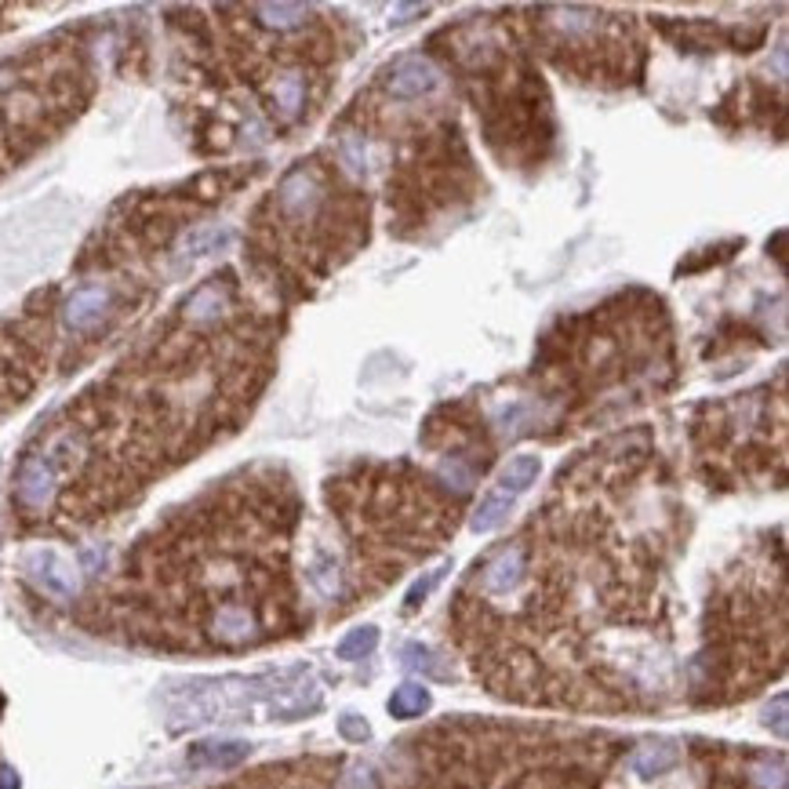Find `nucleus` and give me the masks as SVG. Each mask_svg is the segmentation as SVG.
Listing matches in <instances>:
<instances>
[{"instance_id":"1","label":"nucleus","mask_w":789,"mask_h":789,"mask_svg":"<svg viewBox=\"0 0 789 789\" xmlns=\"http://www.w3.org/2000/svg\"><path fill=\"white\" fill-rule=\"evenodd\" d=\"M273 320L240 306L233 273L204 280L150 339L22 451L15 510L88 528L240 430L273 375Z\"/></svg>"},{"instance_id":"2","label":"nucleus","mask_w":789,"mask_h":789,"mask_svg":"<svg viewBox=\"0 0 789 789\" xmlns=\"http://www.w3.org/2000/svg\"><path fill=\"white\" fill-rule=\"evenodd\" d=\"M299 491L280 466L244 470L135 542L80 622L153 651H251L306 630L291 582Z\"/></svg>"},{"instance_id":"3","label":"nucleus","mask_w":789,"mask_h":789,"mask_svg":"<svg viewBox=\"0 0 789 789\" xmlns=\"http://www.w3.org/2000/svg\"><path fill=\"white\" fill-rule=\"evenodd\" d=\"M328 506L346 535V571L335 619L360 600L379 597L411 564L437 553L455 535L462 513V502L404 466H364L350 480H331Z\"/></svg>"},{"instance_id":"4","label":"nucleus","mask_w":789,"mask_h":789,"mask_svg":"<svg viewBox=\"0 0 789 789\" xmlns=\"http://www.w3.org/2000/svg\"><path fill=\"white\" fill-rule=\"evenodd\" d=\"M786 666L782 550L764 546L720 579L706 611L702 651L691 662V702L731 706L757 695Z\"/></svg>"},{"instance_id":"5","label":"nucleus","mask_w":789,"mask_h":789,"mask_svg":"<svg viewBox=\"0 0 789 789\" xmlns=\"http://www.w3.org/2000/svg\"><path fill=\"white\" fill-rule=\"evenodd\" d=\"M342 168L299 160L255 215V244L273 262L324 277L368 240V200Z\"/></svg>"},{"instance_id":"6","label":"nucleus","mask_w":789,"mask_h":789,"mask_svg":"<svg viewBox=\"0 0 789 789\" xmlns=\"http://www.w3.org/2000/svg\"><path fill=\"white\" fill-rule=\"evenodd\" d=\"M91 91L88 55L62 33L0 62V175L59 139L88 106Z\"/></svg>"},{"instance_id":"7","label":"nucleus","mask_w":789,"mask_h":789,"mask_svg":"<svg viewBox=\"0 0 789 789\" xmlns=\"http://www.w3.org/2000/svg\"><path fill=\"white\" fill-rule=\"evenodd\" d=\"M320 710V688L306 670L259 677H211L182 684L171 699V728H197L219 720H295Z\"/></svg>"},{"instance_id":"8","label":"nucleus","mask_w":789,"mask_h":789,"mask_svg":"<svg viewBox=\"0 0 789 789\" xmlns=\"http://www.w3.org/2000/svg\"><path fill=\"white\" fill-rule=\"evenodd\" d=\"M550 15L557 19H542L539 30L560 70L590 80L615 77L619 84L640 70V40L630 37V22L579 8H550Z\"/></svg>"},{"instance_id":"9","label":"nucleus","mask_w":789,"mask_h":789,"mask_svg":"<svg viewBox=\"0 0 789 789\" xmlns=\"http://www.w3.org/2000/svg\"><path fill=\"white\" fill-rule=\"evenodd\" d=\"M51 350H55V328L48 310L0 320V415L19 408L37 390L48 371Z\"/></svg>"},{"instance_id":"10","label":"nucleus","mask_w":789,"mask_h":789,"mask_svg":"<svg viewBox=\"0 0 789 789\" xmlns=\"http://www.w3.org/2000/svg\"><path fill=\"white\" fill-rule=\"evenodd\" d=\"M710 789H786V757L768 750L710 746Z\"/></svg>"},{"instance_id":"11","label":"nucleus","mask_w":789,"mask_h":789,"mask_svg":"<svg viewBox=\"0 0 789 789\" xmlns=\"http://www.w3.org/2000/svg\"><path fill=\"white\" fill-rule=\"evenodd\" d=\"M539 473H542L539 455H513V459L506 462V470L499 473V480L491 484L488 495L477 502V510H473V517H470V528L477 531V535H488V531L499 528L502 520L510 517L513 506H517L520 495L539 480Z\"/></svg>"},{"instance_id":"12","label":"nucleus","mask_w":789,"mask_h":789,"mask_svg":"<svg viewBox=\"0 0 789 789\" xmlns=\"http://www.w3.org/2000/svg\"><path fill=\"white\" fill-rule=\"evenodd\" d=\"M339 779V760L331 757H310V760H288V764H270L230 782L222 789H331Z\"/></svg>"},{"instance_id":"13","label":"nucleus","mask_w":789,"mask_h":789,"mask_svg":"<svg viewBox=\"0 0 789 789\" xmlns=\"http://www.w3.org/2000/svg\"><path fill=\"white\" fill-rule=\"evenodd\" d=\"M382 95L390 102H419L430 99L433 91L440 88V70L433 66V59L426 55H400L397 62H390L382 70Z\"/></svg>"},{"instance_id":"14","label":"nucleus","mask_w":789,"mask_h":789,"mask_svg":"<svg viewBox=\"0 0 789 789\" xmlns=\"http://www.w3.org/2000/svg\"><path fill=\"white\" fill-rule=\"evenodd\" d=\"M30 575L40 590L51 593V597H73V590H77V575H73V568L59 557V553H51V550L33 553Z\"/></svg>"},{"instance_id":"15","label":"nucleus","mask_w":789,"mask_h":789,"mask_svg":"<svg viewBox=\"0 0 789 789\" xmlns=\"http://www.w3.org/2000/svg\"><path fill=\"white\" fill-rule=\"evenodd\" d=\"M677 764H680V750L673 746V742H651V746H640V750L630 757V771L644 782L670 775Z\"/></svg>"},{"instance_id":"16","label":"nucleus","mask_w":789,"mask_h":789,"mask_svg":"<svg viewBox=\"0 0 789 789\" xmlns=\"http://www.w3.org/2000/svg\"><path fill=\"white\" fill-rule=\"evenodd\" d=\"M248 753V742H200L190 750V764L193 768H233Z\"/></svg>"},{"instance_id":"17","label":"nucleus","mask_w":789,"mask_h":789,"mask_svg":"<svg viewBox=\"0 0 789 789\" xmlns=\"http://www.w3.org/2000/svg\"><path fill=\"white\" fill-rule=\"evenodd\" d=\"M426 710H430V691L422 688V684H404V688L393 691L390 713L397 720H415V717H422Z\"/></svg>"},{"instance_id":"18","label":"nucleus","mask_w":789,"mask_h":789,"mask_svg":"<svg viewBox=\"0 0 789 789\" xmlns=\"http://www.w3.org/2000/svg\"><path fill=\"white\" fill-rule=\"evenodd\" d=\"M404 666L426 673V677H433V680H451V670H444L437 662V655H433L430 648H422V644H404Z\"/></svg>"},{"instance_id":"19","label":"nucleus","mask_w":789,"mask_h":789,"mask_svg":"<svg viewBox=\"0 0 789 789\" xmlns=\"http://www.w3.org/2000/svg\"><path fill=\"white\" fill-rule=\"evenodd\" d=\"M375 644H379V630H375V626H364V630H353L350 637L342 640L339 648H335V655H339V659H346V662L364 659V655H371V651H375Z\"/></svg>"},{"instance_id":"20","label":"nucleus","mask_w":789,"mask_h":789,"mask_svg":"<svg viewBox=\"0 0 789 789\" xmlns=\"http://www.w3.org/2000/svg\"><path fill=\"white\" fill-rule=\"evenodd\" d=\"M444 571H448V568H437V571H430V575H426V579H422V582H415V590L408 593V604H404V611H408V615H411V611H415V608H419L422 600L430 597L433 586H437V582L444 579Z\"/></svg>"},{"instance_id":"21","label":"nucleus","mask_w":789,"mask_h":789,"mask_svg":"<svg viewBox=\"0 0 789 789\" xmlns=\"http://www.w3.org/2000/svg\"><path fill=\"white\" fill-rule=\"evenodd\" d=\"M342 735H346V739H353V742H364L371 735L368 731V720H360V717H342Z\"/></svg>"},{"instance_id":"22","label":"nucleus","mask_w":789,"mask_h":789,"mask_svg":"<svg viewBox=\"0 0 789 789\" xmlns=\"http://www.w3.org/2000/svg\"><path fill=\"white\" fill-rule=\"evenodd\" d=\"M775 731L786 739V695H779V702H775Z\"/></svg>"}]
</instances>
